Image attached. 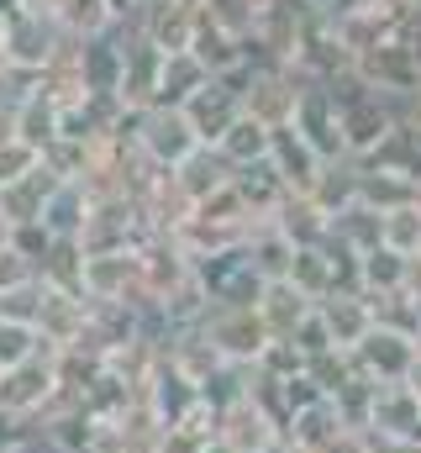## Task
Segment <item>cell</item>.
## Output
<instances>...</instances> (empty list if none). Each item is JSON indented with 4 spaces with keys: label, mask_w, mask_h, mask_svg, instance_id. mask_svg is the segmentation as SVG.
Wrapping results in <instances>:
<instances>
[{
    "label": "cell",
    "mask_w": 421,
    "mask_h": 453,
    "mask_svg": "<svg viewBox=\"0 0 421 453\" xmlns=\"http://www.w3.org/2000/svg\"><path fill=\"white\" fill-rule=\"evenodd\" d=\"M301 90H306V80H301L295 69H279V64H258V69H242V74H237L242 116L264 121L269 132H274V127H290Z\"/></svg>",
    "instance_id": "obj_1"
},
{
    "label": "cell",
    "mask_w": 421,
    "mask_h": 453,
    "mask_svg": "<svg viewBox=\"0 0 421 453\" xmlns=\"http://www.w3.org/2000/svg\"><path fill=\"white\" fill-rule=\"evenodd\" d=\"M58 42H64V32H58L53 11H42V5H21V11H11V16H5L0 58H5V64H16V69H27V74H37V69L53 58V48H58Z\"/></svg>",
    "instance_id": "obj_2"
},
{
    "label": "cell",
    "mask_w": 421,
    "mask_h": 453,
    "mask_svg": "<svg viewBox=\"0 0 421 453\" xmlns=\"http://www.w3.org/2000/svg\"><path fill=\"white\" fill-rule=\"evenodd\" d=\"M132 148L153 164V169H180L195 148H201V137L190 132V121L185 111H164V106H153V111L137 116V132H132Z\"/></svg>",
    "instance_id": "obj_3"
},
{
    "label": "cell",
    "mask_w": 421,
    "mask_h": 453,
    "mask_svg": "<svg viewBox=\"0 0 421 453\" xmlns=\"http://www.w3.org/2000/svg\"><path fill=\"white\" fill-rule=\"evenodd\" d=\"M164 58L148 37L126 32L121 37V85H116V106L121 111H153L158 106V85H164Z\"/></svg>",
    "instance_id": "obj_4"
},
{
    "label": "cell",
    "mask_w": 421,
    "mask_h": 453,
    "mask_svg": "<svg viewBox=\"0 0 421 453\" xmlns=\"http://www.w3.org/2000/svg\"><path fill=\"white\" fill-rule=\"evenodd\" d=\"M358 80H364L374 96H401V101H406V96L421 90V64L401 37H390V42L358 53Z\"/></svg>",
    "instance_id": "obj_5"
},
{
    "label": "cell",
    "mask_w": 421,
    "mask_h": 453,
    "mask_svg": "<svg viewBox=\"0 0 421 453\" xmlns=\"http://www.w3.org/2000/svg\"><path fill=\"white\" fill-rule=\"evenodd\" d=\"M337 121H342V148L353 153V158H369L401 121L395 111L385 106V96H374V90H364V96H353V101H342L337 106Z\"/></svg>",
    "instance_id": "obj_6"
},
{
    "label": "cell",
    "mask_w": 421,
    "mask_h": 453,
    "mask_svg": "<svg viewBox=\"0 0 421 453\" xmlns=\"http://www.w3.org/2000/svg\"><path fill=\"white\" fill-rule=\"evenodd\" d=\"M269 169H274V180H279L290 196H311V185L321 180L326 158L316 153L295 127H274V137H269Z\"/></svg>",
    "instance_id": "obj_7"
},
{
    "label": "cell",
    "mask_w": 421,
    "mask_h": 453,
    "mask_svg": "<svg viewBox=\"0 0 421 453\" xmlns=\"http://www.w3.org/2000/svg\"><path fill=\"white\" fill-rule=\"evenodd\" d=\"M290 127L311 142L316 153L326 158V164H337L348 148H342V121H337V101L326 96V85H306L301 90V101H295V116H290Z\"/></svg>",
    "instance_id": "obj_8"
},
{
    "label": "cell",
    "mask_w": 421,
    "mask_h": 453,
    "mask_svg": "<svg viewBox=\"0 0 421 453\" xmlns=\"http://www.w3.org/2000/svg\"><path fill=\"white\" fill-rule=\"evenodd\" d=\"M237 116H242V101H237V80H210L206 90H201V96L185 106V121H190V132L201 137V148H216Z\"/></svg>",
    "instance_id": "obj_9"
},
{
    "label": "cell",
    "mask_w": 421,
    "mask_h": 453,
    "mask_svg": "<svg viewBox=\"0 0 421 453\" xmlns=\"http://www.w3.org/2000/svg\"><path fill=\"white\" fill-rule=\"evenodd\" d=\"M195 21H201V11H185V5H174V0H153V5L132 21V32L148 37L158 53H190Z\"/></svg>",
    "instance_id": "obj_10"
},
{
    "label": "cell",
    "mask_w": 421,
    "mask_h": 453,
    "mask_svg": "<svg viewBox=\"0 0 421 453\" xmlns=\"http://www.w3.org/2000/svg\"><path fill=\"white\" fill-rule=\"evenodd\" d=\"M190 58L206 69L210 80H237L248 69V42L232 37V32H221V27H210L206 16H201L195 21V37H190Z\"/></svg>",
    "instance_id": "obj_11"
},
{
    "label": "cell",
    "mask_w": 421,
    "mask_h": 453,
    "mask_svg": "<svg viewBox=\"0 0 421 453\" xmlns=\"http://www.w3.org/2000/svg\"><path fill=\"white\" fill-rule=\"evenodd\" d=\"M58 190V174L48 169V164H37L27 180H16V185H5L0 190V217L11 226L21 222H42V206H48V196Z\"/></svg>",
    "instance_id": "obj_12"
},
{
    "label": "cell",
    "mask_w": 421,
    "mask_h": 453,
    "mask_svg": "<svg viewBox=\"0 0 421 453\" xmlns=\"http://www.w3.org/2000/svg\"><path fill=\"white\" fill-rule=\"evenodd\" d=\"M53 21H58V32L74 37V42H101V37H111V32L121 27V16H116L111 0H64V5L53 11Z\"/></svg>",
    "instance_id": "obj_13"
},
{
    "label": "cell",
    "mask_w": 421,
    "mask_h": 453,
    "mask_svg": "<svg viewBox=\"0 0 421 453\" xmlns=\"http://www.w3.org/2000/svg\"><path fill=\"white\" fill-rule=\"evenodd\" d=\"M90 211H96L90 190H85L80 180H58V190H53L48 206H42V226H48L53 237H80L85 222H90Z\"/></svg>",
    "instance_id": "obj_14"
},
{
    "label": "cell",
    "mask_w": 421,
    "mask_h": 453,
    "mask_svg": "<svg viewBox=\"0 0 421 453\" xmlns=\"http://www.w3.org/2000/svg\"><path fill=\"white\" fill-rule=\"evenodd\" d=\"M206 85H210V74L190 58V53H169V58H164V85H158V106H164V111H185Z\"/></svg>",
    "instance_id": "obj_15"
},
{
    "label": "cell",
    "mask_w": 421,
    "mask_h": 453,
    "mask_svg": "<svg viewBox=\"0 0 421 453\" xmlns=\"http://www.w3.org/2000/svg\"><path fill=\"white\" fill-rule=\"evenodd\" d=\"M269 127L264 121H253V116H237L232 127H226V137L216 142V153L232 164V169H253V164H269Z\"/></svg>",
    "instance_id": "obj_16"
},
{
    "label": "cell",
    "mask_w": 421,
    "mask_h": 453,
    "mask_svg": "<svg viewBox=\"0 0 421 453\" xmlns=\"http://www.w3.org/2000/svg\"><path fill=\"white\" fill-rule=\"evenodd\" d=\"M11 137H21L27 148H48L53 137H58V106L42 96V90H32L21 106H11Z\"/></svg>",
    "instance_id": "obj_17"
},
{
    "label": "cell",
    "mask_w": 421,
    "mask_h": 453,
    "mask_svg": "<svg viewBox=\"0 0 421 453\" xmlns=\"http://www.w3.org/2000/svg\"><path fill=\"white\" fill-rule=\"evenodd\" d=\"M116 85H121V37L111 32L101 42H85V96L116 101Z\"/></svg>",
    "instance_id": "obj_18"
},
{
    "label": "cell",
    "mask_w": 421,
    "mask_h": 453,
    "mask_svg": "<svg viewBox=\"0 0 421 453\" xmlns=\"http://www.w3.org/2000/svg\"><path fill=\"white\" fill-rule=\"evenodd\" d=\"M37 353H42L37 327H27V322H0V374H5V369H21V364L37 358Z\"/></svg>",
    "instance_id": "obj_19"
},
{
    "label": "cell",
    "mask_w": 421,
    "mask_h": 453,
    "mask_svg": "<svg viewBox=\"0 0 421 453\" xmlns=\"http://www.w3.org/2000/svg\"><path fill=\"white\" fill-rule=\"evenodd\" d=\"M385 248H395L401 258H421V211L401 206L385 217Z\"/></svg>",
    "instance_id": "obj_20"
},
{
    "label": "cell",
    "mask_w": 421,
    "mask_h": 453,
    "mask_svg": "<svg viewBox=\"0 0 421 453\" xmlns=\"http://www.w3.org/2000/svg\"><path fill=\"white\" fill-rule=\"evenodd\" d=\"M201 16H206L210 27H221V32L242 37V42L253 37V21H258V11H253L248 0H206V11H201Z\"/></svg>",
    "instance_id": "obj_21"
},
{
    "label": "cell",
    "mask_w": 421,
    "mask_h": 453,
    "mask_svg": "<svg viewBox=\"0 0 421 453\" xmlns=\"http://www.w3.org/2000/svg\"><path fill=\"white\" fill-rule=\"evenodd\" d=\"M37 164H42V153H37V148H27V142H21V137H11V132L0 137V190H5V185H16V180H27Z\"/></svg>",
    "instance_id": "obj_22"
},
{
    "label": "cell",
    "mask_w": 421,
    "mask_h": 453,
    "mask_svg": "<svg viewBox=\"0 0 421 453\" xmlns=\"http://www.w3.org/2000/svg\"><path fill=\"white\" fill-rule=\"evenodd\" d=\"M53 242H58V237H53V232H48L42 222L11 226V253H16V258H27L32 269H42V258L53 253Z\"/></svg>",
    "instance_id": "obj_23"
},
{
    "label": "cell",
    "mask_w": 421,
    "mask_h": 453,
    "mask_svg": "<svg viewBox=\"0 0 421 453\" xmlns=\"http://www.w3.org/2000/svg\"><path fill=\"white\" fill-rule=\"evenodd\" d=\"M32 280H37V269H32L27 258L0 253V296H5V290H21V285H32Z\"/></svg>",
    "instance_id": "obj_24"
},
{
    "label": "cell",
    "mask_w": 421,
    "mask_h": 453,
    "mask_svg": "<svg viewBox=\"0 0 421 453\" xmlns=\"http://www.w3.org/2000/svg\"><path fill=\"white\" fill-rule=\"evenodd\" d=\"M395 121H401L406 132H417V137H421V90H417V96H406V111H395Z\"/></svg>",
    "instance_id": "obj_25"
},
{
    "label": "cell",
    "mask_w": 421,
    "mask_h": 453,
    "mask_svg": "<svg viewBox=\"0 0 421 453\" xmlns=\"http://www.w3.org/2000/svg\"><path fill=\"white\" fill-rule=\"evenodd\" d=\"M0 253H11V222L0 217Z\"/></svg>",
    "instance_id": "obj_26"
},
{
    "label": "cell",
    "mask_w": 421,
    "mask_h": 453,
    "mask_svg": "<svg viewBox=\"0 0 421 453\" xmlns=\"http://www.w3.org/2000/svg\"><path fill=\"white\" fill-rule=\"evenodd\" d=\"M21 5H32V0H0V16H11V11H21Z\"/></svg>",
    "instance_id": "obj_27"
},
{
    "label": "cell",
    "mask_w": 421,
    "mask_h": 453,
    "mask_svg": "<svg viewBox=\"0 0 421 453\" xmlns=\"http://www.w3.org/2000/svg\"><path fill=\"white\" fill-rule=\"evenodd\" d=\"M174 5H185V11H206V0H174Z\"/></svg>",
    "instance_id": "obj_28"
},
{
    "label": "cell",
    "mask_w": 421,
    "mask_h": 453,
    "mask_svg": "<svg viewBox=\"0 0 421 453\" xmlns=\"http://www.w3.org/2000/svg\"><path fill=\"white\" fill-rule=\"evenodd\" d=\"M401 5H406V11H421V0H401Z\"/></svg>",
    "instance_id": "obj_29"
},
{
    "label": "cell",
    "mask_w": 421,
    "mask_h": 453,
    "mask_svg": "<svg viewBox=\"0 0 421 453\" xmlns=\"http://www.w3.org/2000/svg\"><path fill=\"white\" fill-rule=\"evenodd\" d=\"M0 42H5V16H0Z\"/></svg>",
    "instance_id": "obj_30"
}]
</instances>
